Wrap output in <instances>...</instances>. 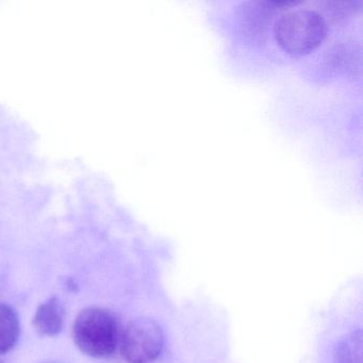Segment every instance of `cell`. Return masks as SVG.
Wrapping results in <instances>:
<instances>
[{
	"label": "cell",
	"instance_id": "cell-1",
	"mask_svg": "<svg viewBox=\"0 0 363 363\" xmlns=\"http://www.w3.org/2000/svg\"><path fill=\"white\" fill-rule=\"evenodd\" d=\"M72 335L80 352L92 358L103 359L116 352L121 333L113 313L104 308L91 307L78 314Z\"/></svg>",
	"mask_w": 363,
	"mask_h": 363
},
{
	"label": "cell",
	"instance_id": "cell-2",
	"mask_svg": "<svg viewBox=\"0 0 363 363\" xmlns=\"http://www.w3.org/2000/svg\"><path fill=\"white\" fill-rule=\"evenodd\" d=\"M274 33L278 43L286 52L306 54L322 43L326 35V23L318 12L295 10L278 18Z\"/></svg>",
	"mask_w": 363,
	"mask_h": 363
},
{
	"label": "cell",
	"instance_id": "cell-3",
	"mask_svg": "<svg viewBox=\"0 0 363 363\" xmlns=\"http://www.w3.org/2000/svg\"><path fill=\"white\" fill-rule=\"evenodd\" d=\"M121 352L128 363H152L164 346V333L156 320L141 318L131 320L121 333Z\"/></svg>",
	"mask_w": 363,
	"mask_h": 363
},
{
	"label": "cell",
	"instance_id": "cell-4",
	"mask_svg": "<svg viewBox=\"0 0 363 363\" xmlns=\"http://www.w3.org/2000/svg\"><path fill=\"white\" fill-rule=\"evenodd\" d=\"M276 13V6L267 1H248L240 8V27L246 39L262 41Z\"/></svg>",
	"mask_w": 363,
	"mask_h": 363
},
{
	"label": "cell",
	"instance_id": "cell-5",
	"mask_svg": "<svg viewBox=\"0 0 363 363\" xmlns=\"http://www.w3.org/2000/svg\"><path fill=\"white\" fill-rule=\"evenodd\" d=\"M65 322V306L58 297H50L38 307L33 326L42 337H55L62 331Z\"/></svg>",
	"mask_w": 363,
	"mask_h": 363
},
{
	"label": "cell",
	"instance_id": "cell-6",
	"mask_svg": "<svg viewBox=\"0 0 363 363\" xmlns=\"http://www.w3.org/2000/svg\"><path fill=\"white\" fill-rule=\"evenodd\" d=\"M20 318L7 303H0V354L10 352L20 337Z\"/></svg>",
	"mask_w": 363,
	"mask_h": 363
},
{
	"label": "cell",
	"instance_id": "cell-7",
	"mask_svg": "<svg viewBox=\"0 0 363 363\" xmlns=\"http://www.w3.org/2000/svg\"><path fill=\"white\" fill-rule=\"evenodd\" d=\"M335 363H362V335L354 331L346 335L337 347Z\"/></svg>",
	"mask_w": 363,
	"mask_h": 363
},
{
	"label": "cell",
	"instance_id": "cell-8",
	"mask_svg": "<svg viewBox=\"0 0 363 363\" xmlns=\"http://www.w3.org/2000/svg\"><path fill=\"white\" fill-rule=\"evenodd\" d=\"M42 363H61V362H58V361H45V362H42Z\"/></svg>",
	"mask_w": 363,
	"mask_h": 363
},
{
	"label": "cell",
	"instance_id": "cell-9",
	"mask_svg": "<svg viewBox=\"0 0 363 363\" xmlns=\"http://www.w3.org/2000/svg\"><path fill=\"white\" fill-rule=\"evenodd\" d=\"M0 363H3V362H1V361H0Z\"/></svg>",
	"mask_w": 363,
	"mask_h": 363
}]
</instances>
